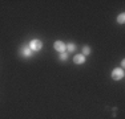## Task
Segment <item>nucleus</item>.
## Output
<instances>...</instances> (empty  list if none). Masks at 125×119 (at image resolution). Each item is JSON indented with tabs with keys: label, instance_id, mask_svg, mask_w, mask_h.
<instances>
[{
	"label": "nucleus",
	"instance_id": "1",
	"mask_svg": "<svg viewBox=\"0 0 125 119\" xmlns=\"http://www.w3.org/2000/svg\"><path fill=\"white\" fill-rule=\"evenodd\" d=\"M28 46L32 49V52H39V50L43 49V41L35 38V40H31V41H29Z\"/></svg>",
	"mask_w": 125,
	"mask_h": 119
},
{
	"label": "nucleus",
	"instance_id": "2",
	"mask_svg": "<svg viewBox=\"0 0 125 119\" xmlns=\"http://www.w3.org/2000/svg\"><path fill=\"white\" fill-rule=\"evenodd\" d=\"M124 76H125V73H124L123 68H116V69H113V71H112V79H115V81L123 79Z\"/></svg>",
	"mask_w": 125,
	"mask_h": 119
},
{
	"label": "nucleus",
	"instance_id": "3",
	"mask_svg": "<svg viewBox=\"0 0 125 119\" xmlns=\"http://www.w3.org/2000/svg\"><path fill=\"white\" fill-rule=\"evenodd\" d=\"M53 48H55L57 52H60V53H62V52H65V48H67V44H64L62 41H60V40H57V41H55V44H53Z\"/></svg>",
	"mask_w": 125,
	"mask_h": 119
},
{
	"label": "nucleus",
	"instance_id": "4",
	"mask_svg": "<svg viewBox=\"0 0 125 119\" xmlns=\"http://www.w3.org/2000/svg\"><path fill=\"white\" fill-rule=\"evenodd\" d=\"M20 54L24 56V57H32V49L28 45H24L20 49Z\"/></svg>",
	"mask_w": 125,
	"mask_h": 119
},
{
	"label": "nucleus",
	"instance_id": "5",
	"mask_svg": "<svg viewBox=\"0 0 125 119\" xmlns=\"http://www.w3.org/2000/svg\"><path fill=\"white\" fill-rule=\"evenodd\" d=\"M85 60H87V57L85 56H83V54H76L75 56V58H73V62L77 65H81V64H84L85 62Z\"/></svg>",
	"mask_w": 125,
	"mask_h": 119
},
{
	"label": "nucleus",
	"instance_id": "6",
	"mask_svg": "<svg viewBox=\"0 0 125 119\" xmlns=\"http://www.w3.org/2000/svg\"><path fill=\"white\" fill-rule=\"evenodd\" d=\"M81 54L85 56V57L91 54V46H89V45H85L84 48H83V53H81Z\"/></svg>",
	"mask_w": 125,
	"mask_h": 119
},
{
	"label": "nucleus",
	"instance_id": "7",
	"mask_svg": "<svg viewBox=\"0 0 125 119\" xmlns=\"http://www.w3.org/2000/svg\"><path fill=\"white\" fill-rule=\"evenodd\" d=\"M65 49H67L68 52H75L76 50V44H73V42L67 44V48H65Z\"/></svg>",
	"mask_w": 125,
	"mask_h": 119
},
{
	"label": "nucleus",
	"instance_id": "8",
	"mask_svg": "<svg viewBox=\"0 0 125 119\" xmlns=\"http://www.w3.org/2000/svg\"><path fill=\"white\" fill-rule=\"evenodd\" d=\"M117 23H118V24H124V23H125V15H124V13H120V15L117 16Z\"/></svg>",
	"mask_w": 125,
	"mask_h": 119
},
{
	"label": "nucleus",
	"instance_id": "9",
	"mask_svg": "<svg viewBox=\"0 0 125 119\" xmlns=\"http://www.w3.org/2000/svg\"><path fill=\"white\" fill-rule=\"evenodd\" d=\"M59 58H60L61 61H67V60H68V53H65V52L60 53V56H59Z\"/></svg>",
	"mask_w": 125,
	"mask_h": 119
}]
</instances>
